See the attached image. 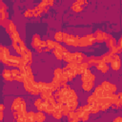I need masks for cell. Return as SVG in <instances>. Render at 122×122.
<instances>
[{
  "instance_id": "obj_1",
  "label": "cell",
  "mask_w": 122,
  "mask_h": 122,
  "mask_svg": "<svg viewBox=\"0 0 122 122\" xmlns=\"http://www.w3.org/2000/svg\"><path fill=\"white\" fill-rule=\"evenodd\" d=\"M79 36L78 35H73V34H69L67 32H64L63 36V42H65L66 45L72 46V47H78L79 45Z\"/></svg>"
},
{
  "instance_id": "obj_2",
  "label": "cell",
  "mask_w": 122,
  "mask_h": 122,
  "mask_svg": "<svg viewBox=\"0 0 122 122\" xmlns=\"http://www.w3.org/2000/svg\"><path fill=\"white\" fill-rule=\"evenodd\" d=\"M95 42L94 36L92 33H89L83 37L79 38V45L78 47H88V46H92L93 43Z\"/></svg>"
},
{
  "instance_id": "obj_3",
  "label": "cell",
  "mask_w": 122,
  "mask_h": 122,
  "mask_svg": "<svg viewBox=\"0 0 122 122\" xmlns=\"http://www.w3.org/2000/svg\"><path fill=\"white\" fill-rule=\"evenodd\" d=\"M25 63L23 61V59L21 58V56H16V55H10V57L8 58V61H7V64L8 66L10 67H14V68H18L21 64ZM26 64V63H25ZM27 65V64H26Z\"/></svg>"
},
{
  "instance_id": "obj_4",
  "label": "cell",
  "mask_w": 122,
  "mask_h": 122,
  "mask_svg": "<svg viewBox=\"0 0 122 122\" xmlns=\"http://www.w3.org/2000/svg\"><path fill=\"white\" fill-rule=\"evenodd\" d=\"M94 80H95V75L93 73H92V71H91L90 69L85 70L81 73V81L82 82H87V81L94 82Z\"/></svg>"
},
{
  "instance_id": "obj_5",
  "label": "cell",
  "mask_w": 122,
  "mask_h": 122,
  "mask_svg": "<svg viewBox=\"0 0 122 122\" xmlns=\"http://www.w3.org/2000/svg\"><path fill=\"white\" fill-rule=\"evenodd\" d=\"M67 51H68V50H67L65 47L61 46V44H60L57 48H55V49L53 50V54H54V56H55L58 60H62L64 53L67 52Z\"/></svg>"
},
{
  "instance_id": "obj_6",
  "label": "cell",
  "mask_w": 122,
  "mask_h": 122,
  "mask_svg": "<svg viewBox=\"0 0 122 122\" xmlns=\"http://www.w3.org/2000/svg\"><path fill=\"white\" fill-rule=\"evenodd\" d=\"M120 65H121V59L119 54H113V59L111 62V69H112L113 71H118L120 69Z\"/></svg>"
},
{
  "instance_id": "obj_7",
  "label": "cell",
  "mask_w": 122,
  "mask_h": 122,
  "mask_svg": "<svg viewBox=\"0 0 122 122\" xmlns=\"http://www.w3.org/2000/svg\"><path fill=\"white\" fill-rule=\"evenodd\" d=\"M100 86L103 88L104 91L110 92H112V93H114V92H116V86L113 85V84H112V83L109 82V81H103Z\"/></svg>"
},
{
  "instance_id": "obj_8",
  "label": "cell",
  "mask_w": 122,
  "mask_h": 122,
  "mask_svg": "<svg viewBox=\"0 0 122 122\" xmlns=\"http://www.w3.org/2000/svg\"><path fill=\"white\" fill-rule=\"evenodd\" d=\"M10 71H11V75H12L13 80L18 81V82H22V83H23L24 77H23L21 71H20L18 69H12V70H10Z\"/></svg>"
},
{
  "instance_id": "obj_9",
  "label": "cell",
  "mask_w": 122,
  "mask_h": 122,
  "mask_svg": "<svg viewBox=\"0 0 122 122\" xmlns=\"http://www.w3.org/2000/svg\"><path fill=\"white\" fill-rule=\"evenodd\" d=\"M21 58L23 59V61H24L27 65H30V64H31V62H32V54H31V51L28 50L23 55H21Z\"/></svg>"
},
{
  "instance_id": "obj_10",
  "label": "cell",
  "mask_w": 122,
  "mask_h": 122,
  "mask_svg": "<svg viewBox=\"0 0 122 122\" xmlns=\"http://www.w3.org/2000/svg\"><path fill=\"white\" fill-rule=\"evenodd\" d=\"M72 62L76 64H80L83 62V53L80 51L72 52Z\"/></svg>"
},
{
  "instance_id": "obj_11",
  "label": "cell",
  "mask_w": 122,
  "mask_h": 122,
  "mask_svg": "<svg viewBox=\"0 0 122 122\" xmlns=\"http://www.w3.org/2000/svg\"><path fill=\"white\" fill-rule=\"evenodd\" d=\"M22 99H23V98H21V97H16V98L12 101V103H11V107H10V109H11L12 112H17V111L19 110Z\"/></svg>"
},
{
  "instance_id": "obj_12",
  "label": "cell",
  "mask_w": 122,
  "mask_h": 122,
  "mask_svg": "<svg viewBox=\"0 0 122 122\" xmlns=\"http://www.w3.org/2000/svg\"><path fill=\"white\" fill-rule=\"evenodd\" d=\"M41 39H40V36L38 34H34L32 36V40H31V47L34 48L35 50L37 48H40V45H41Z\"/></svg>"
},
{
  "instance_id": "obj_13",
  "label": "cell",
  "mask_w": 122,
  "mask_h": 122,
  "mask_svg": "<svg viewBox=\"0 0 122 122\" xmlns=\"http://www.w3.org/2000/svg\"><path fill=\"white\" fill-rule=\"evenodd\" d=\"M54 111V105L48 103L47 101H44V107H43V112H46L47 114H51L52 112Z\"/></svg>"
},
{
  "instance_id": "obj_14",
  "label": "cell",
  "mask_w": 122,
  "mask_h": 122,
  "mask_svg": "<svg viewBox=\"0 0 122 122\" xmlns=\"http://www.w3.org/2000/svg\"><path fill=\"white\" fill-rule=\"evenodd\" d=\"M105 33H106V32L97 30L93 33V36H94L95 41H97V42H99V43L103 42V41H104V38H105Z\"/></svg>"
},
{
  "instance_id": "obj_15",
  "label": "cell",
  "mask_w": 122,
  "mask_h": 122,
  "mask_svg": "<svg viewBox=\"0 0 122 122\" xmlns=\"http://www.w3.org/2000/svg\"><path fill=\"white\" fill-rule=\"evenodd\" d=\"M100 58H101V61H102L103 63L108 64V63H111L112 60L113 59V54H112V53H110V52H106V53H104Z\"/></svg>"
},
{
  "instance_id": "obj_16",
  "label": "cell",
  "mask_w": 122,
  "mask_h": 122,
  "mask_svg": "<svg viewBox=\"0 0 122 122\" xmlns=\"http://www.w3.org/2000/svg\"><path fill=\"white\" fill-rule=\"evenodd\" d=\"M2 76H3V78H4L6 81H9V82H11V81L13 80L12 75H11V71H10V70H9V69H5V70L2 71Z\"/></svg>"
},
{
  "instance_id": "obj_17",
  "label": "cell",
  "mask_w": 122,
  "mask_h": 122,
  "mask_svg": "<svg viewBox=\"0 0 122 122\" xmlns=\"http://www.w3.org/2000/svg\"><path fill=\"white\" fill-rule=\"evenodd\" d=\"M103 92H104L103 88H102L101 86H97V87L94 89V91H93V92H92V94L96 99H98V98L103 97Z\"/></svg>"
},
{
  "instance_id": "obj_18",
  "label": "cell",
  "mask_w": 122,
  "mask_h": 122,
  "mask_svg": "<svg viewBox=\"0 0 122 122\" xmlns=\"http://www.w3.org/2000/svg\"><path fill=\"white\" fill-rule=\"evenodd\" d=\"M95 67H96V69H97L98 71H101V72H103V73L107 72V71L110 70V67L108 66V64H105V63H103L102 61H101V62H99Z\"/></svg>"
},
{
  "instance_id": "obj_19",
  "label": "cell",
  "mask_w": 122,
  "mask_h": 122,
  "mask_svg": "<svg viewBox=\"0 0 122 122\" xmlns=\"http://www.w3.org/2000/svg\"><path fill=\"white\" fill-rule=\"evenodd\" d=\"M88 64L89 66H96L99 62H101V58L100 57H96V56H91L88 59Z\"/></svg>"
},
{
  "instance_id": "obj_20",
  "label": "cell",
  "mask_w": 122,
  "mask_h": 122,
  "mask_svg": "<svg viewBox=\"0 0 122 122\" xmlns=\"http://www.w3.org/2000/svg\"><path fill=\"white\" fill-rule=\"evenodd\" d=\"M34 83H35V81H33V82H31V81H23V85H24V89L28 92H31V90L33 89V87H34Z\"/></svg>"
},
{
  "instance_id": "obj_21",
  "label": "cell",
  "mask_w": 122,
  "mask_h": 122,
  "mask_svg": "<svg viewBox=\"0 0 122 122\" xmlns=\"http://www.w3.org/2000/svg\"><path fill=\"white\" fill-rule=\"evenodd\" d=\"M46 42H47V48L51 51V50H54L55 48H57L59 45H60V43H57V42H55V41H53V40H51V39H48V40H46Z\"/></svg>"
},
{
  "instance_id": "obj_22",
  "label": "cell",
  "mask_w": 122,
  "mask_h": 122,
  "mask_svg": "<svg viewBox=\"0 0 122 122\" xmlns=\"http://www.w3.org/2000/svg\"><path fill=\"white\" fill-rule=\"evenodd\" d=\"M34 107L37 109V112H43V107H44V101L41 98H37L34 101Z\"/></svg>"
},
{
  "instance_id": "obj_23",
  "label": "cell",
  "mask_w": 122,
  "mask_h": 122,
  "mask_svg": "<svg viewBox=\"0 0 122 122\" xmlns=\"http://www.w3.org/2000/svg\"><path fill=\"white\" fill-rule=\"evenodd\" d=\"M45 119H46V115L44 114L43 112H35V117H34V121L35 122H44Z\"/></svg>"
},
{
  "instance_id": "obj_24",
  "label": "cell",
  "mask_w": 122,
  "mask_h": 122,
  "mask_svg": "<svg viewBox=\"0 0 122 122\" xmlns=\"http://www.w3.org/2000/svg\"><path fill=\"white\" fill-rule=\"evenodd\" d=\"M6 30H7V32H8L10 35L11 33L15 32V31H16V26H15V24H14L12 21L10 20V23H9L8 27L6 28Z\"/></svg>"
},
{
  "instance_id": "obj_25",
  "label": "cell",
  "mask_w": 122,
  "mask_h": 122,
  "mask_svg": "<svg viewBox=\"0 0 122 122\" xmlns=\"http://www.w3.org/2000/svg\"><path fill=\"white\" fill-rule=\"evenodd\" d=\"M67 98H68V100H67V102H71V101H76L77 100V94H76V92L73 91V90H70V92H69V94H68V96H67ZM67 104V103H66Z\"/></svg>"
},
{
  "instance_id": "obj_26",
  "label": "cell",
  "mask_w": 122,
  "mask_h": 122,
  "mask_svg": "<svg viewBox=\"0 0 122 122\" xmlns=\"http://www.w3.org/2000/svg\"><path fill=\"white\" fill-rule=\"evenodd\" d=\"M93 88V82H90V81H87V82H82V89L86 92H90L92 91Z\"/></svg>"
},
{
  "instance_id": "obj_27",
  "label": "cell",
  "mask_w": 122,
  "mask_h": 122,
  "mask_svg": "<svg viewBox=\"0 0 122 122\" xmlns=\"http://www.w3.org/2000/svg\"><path fill=\"white\" fill-rule=\"evenodd\" d=\"M26 117V122H35L34 121V117H35V112H27L25 114Z\"/></svg>"
},
{
  "instance_id": "obj_28",
  "label": "cell",
  "mask_w": 122,
  "mask_h": 122,
  "mask_svg": "<svg viewBox=\"0 0 122 122\" xmlns=\"http://www.w3.org/2000/svg\"><path fill=\"white\" fill-rule=\"evenodd\" d=\"M40 94H41V99L43 100V101H47L48 99H49V97L51 96V95H52V92L51 91H42L41 92H40Z\"/></svg>"
},
{
  "instance_id": "obj_29",
  "label": "cell",
  "mask_w": 122,
  "mask_h": 122,
  "mask_svg": "<svg viewBox=\"0 0 122 122\" xmlns=\"http://www.w3.org/2000/svg\"><path fill=\"white\" fill-rule=\"evenodd\" d=\"M18 46H19V54H20V55H23V54L28 51L25 42H23L22 40H20V41L18 42Z\"/></svg>"
},
{
  "instance_id": "obj_30",
  "label": "cell",
  "mask_w": 122,
  "mask_h": 122,
  "mask_svg": "<svg viewBox=\"0 0 122 122\" xmlns=\"http://www.w3.org/2000/svg\"><path fill=\"white\" fill-rule=\"evenodd\" d=\"M63 36H64V32H62V31H56L54 33V36H53L54 41L57 42V43L62 42L63 41Z\"/></svg>"
},
{
  "instance_id": "obj_31",
  "label": "cell",
  "mask_w": 122,
  "mask_h": 122,
  "mask_svg": "<svg viewBox=\"0 0 122 122\" xmlns=\"http://www.w3.org/2000/svg\"><path fill=\"white\" fill-rule=\"evenodd\" d=\"M63 60L67 63L72 62V52H70L69 51L67 52H65L64 55H63Z\"/></svg>"
},
{
  "instance_id": "obj_32",
  "label": "cell",
  "mask_w": 122,
  "mask_h": 122,
  "mask_svg": "<svg viewBox=\"0 0 122 122\" xmlns=\"http://www.w3.org/2000/svg\"><path fill=\"white\" fill-rule=\"evenodd\" d=\"M10 38H11V40H12V42H14V43H18L21 39H20V34H19V32L16 30L15 32H13V33H11L10 35Z\"/></svg>"
},
{
  "instance_id": "obj_33",
  "label": "cell",
  "mask_w": 122,
  "mask_h": 122,
  "mask_svg": "<svg viewBox=\"0 0 122 122\" xmlns=\"http://www.w3.org/2000/svg\"><path fill=\"white\" fill-rule=\"evenodd\" d=\"M106 44H107V47H108L109 49H111V48L116 46V42H115V39H114L113 37H111V38H109L108 40H106Z\"/></svg>"
},
{
  "instance_id": "obj_34",
  "label": "cell",
  "mask_w": 122,
  "mask_h": 122,
  "mask_svg": "<svg viewBox=\"0 0 122 122\" xmlns=\"http://www.w3.org/2000/svg\"><path fill=\"white\" fill-rule=\"evenodd\" d=\"M66 105L70 108V111H75L76 107L78 105V102H77V100L76 101H71V102H67Z\"/></svg>"
},
{
  "instance_id": "obj_35",
  "label": "cell",
  "mask_w": 122,
  "mask_h": 122,
  "mask_svg": "<svg viewBox=\"0 0 122 122\" xmlns=\"http://www.w3.org/2000/svg\"><path fill=\"white\" fill-rule=\"evenodd\" d=\"M90 108H91V112H90L91 113H96V112H99V107H98V104L96 102L91 104L90 105Z\"/></svg>"
},
{
  "instance_id": "obj_36",
  "label": "cell",
  "mask_w": 122,
  "mask_h": 122,
  "mask_svg": "<svg viewBox=\"0 0 122 122\" xmlns=\"http://www.w3.org/2000/svg\"><path fill=\"white\" fill-rule=\"evenodd\" d=\"M71 9L73 11H75V12H80V11H82V10H83V7H81L80 5L76 4L75 2H74L72 5H71Z\"/></svg>"
},
{
  "instance_id": "obj_37",
  "label": "cell",
  "mask_w": 122,
  "mask_h": 122,
  "mask_svg": "<svg viewBox=\"0 0 122 122\" xmlns=\"http://www.w3.org/2000/svg\"><path fill=\"white\" fill-rule=\"evenodd\" d=\"M62 74H63V70L61 69V68H56L54 71H53V75H54V77H57V78H61V76H62Z\"/></svg>"
},
{
  "instance_id": "obj_38",
  "label": "cell",
  "mask_w": 122,
  "mask_h": 122,
  "mask_svg": "<svg viewBox=\"0 0 122 122\" xmlns=\"http://www.w3.org/2000/svg\"><path fill=\"white\" fill-rule=\"evenodd\" d=\"M51 115H52V117H53V118H55V119H57V120L61 119V117L63 116V115H62V113H61V112H60V111H56V110H54V111L52 112Z\"/></svg>"
},
{
  "instance_id": "obj_39",
  "label": "cell",
  "mask_w": 122,
  "mask_h": 122,
  "mask_svg": "<svg viewBox=\"0 0 122 122\" xmlns=\"http://www.w3.org/2000/svg\"><path fill=\"white\" fill-rule=\"evenodd\" d=\"M69 112H70V108H69L66 104H64V106H63V108H62V111H61L62 115H68Z\"/></svg>"
},
{
  "instance_id": "obj_40",
  "label": "cell",
  "mask_w": 122,
  "mask_h": 122,
  "mask_svg": "<svg viewBox=\"0 0 122 122\" xmlns=\"http://www.w3.org/2000/svg\"><path fill=\"white\" fill-rule=\"evenodd\" d=\"M9 13L7 12V10H0V20H5L8 19Z\"/></svg>"
},
{
  "instance_id": "obj_41",
  "label": "cell",
  "mask_w": 122,
  "mask_h": 122,
  "mask_svg": "<svg viewBox=\"0 0 122 122\" xmlns=\"http://www.w3.org/2000/svg\"><path fill=\"white\" fill-rule=\"evenodd\" d=\"M120 50H118V48L116 47V46H114V47H112V48H111L110 49V53H112V54H118V53H120Z\"/></svg>"
},
{
  "instance_id": "obj_42",
  "label": "cell",
  "mask_w": 122,
  "mask_h": 122,
  "mask_svg": "<svg viewBox=\"0 0 122 122\" xmlns=\"http://www.w3.org/2000/svg\"><path fill=\"white\" fill-rule=\"evenodd\" d=\"M24 16H25V17H31V16H33V10H30V9H28V10L24 12Z\"/></svg>"
},
{
  "instance_id": "obj_43",
  "label": "cell",
  "mask_w": 122,
  "mask_h": 122,
  "mask_svg": "<svg viewBox=\"0 0 122 122\" xmlns=\"http://www.w3.org/2000/svg\"><path fill=\"white\" fill-rule=\"evenodd\" d=\"M87 102H88V105H91V104H92V103H94V102H96V98L92 94V95H90L89 97H88V99H87Z\"/></svg>"
},
{
  "instance_id": "obj_44",
  "label": "cell",
  "mask_w": 122,
  "mask_h": 122,
  "mask_svg": "<svg viewBox=\"0 0 122 122\" xmlns=\"http://www.w3.org/2000/svg\"><path fill=\"white\" fill-rule=\"evenodd\" d=\"M32 10H33V16H35V17L39 16V15L41 14V12H42V10H41L40 9H38V7H35Z\"/></svg>"
},
{
  "instance_id": "obj_45",
  "label": "cell",
  "mask_w": 122,
  "mask_h": 122,
  "mask_svg": "<svg viewBox=\"0 0 122 122\" xmlns=\"http://www.w3.org/2000/svg\"><path fill=\"white\" fill-rule=\"evenodd\" d=\"M89 117H90V113H85V114H83L82 117L80 118V121H81V122H87L88 119H89Z\"/></svg>"
},
{
  "instance_id": "obj_46",
  "label": "cell",
  "mask_w": 122,
  "mask_h": 122,
  "mask_svg": "<svg viewBox=\"0 0 122 122\" xmlns=\"http://www.w3.org/2000/svg\"><path fill=\"white\" fill-rule=\"evenodd\" d=\"M9 23H10V20H8V19L0 20V25H1V26H3V27H5V28H7V27H8Z\"/></svg>"
},
{
  "instance_id": "obj_47",
  "label": "cell",
  "mask_w": 122,
  "mask_h": 122,
  "mask_svg": "<svg viewBox=\"0 0 122 122\" xmlns=\"http://www.w3.org/2000/svg\"><path fill=\"white\" fill-rule=\"evenodd\" d=\"M15 122H26V117H25V115H18Z\"/></svg>"
},
{
  "instance_id": "obj_48",
  "label": "cell",
  "mask_w": 122,
  "mask_h": 122,
  "mask_svg": "<svg viewBox=\"0 0 122 122\" xmlns=\"http://www.w3.org/2000/svg\"><path fill=\"white\" fill-rule=\"evenodd\" d=\"M47 102H48V103H50V104H52V105H54V104L56 103L55 98L53 97V95H51V96L49 97V99L47 100Z\"/></svg>"
},
{
  "instance_id": "obj_49",
  "label": "cell",
  "mask_w": 122,
  "mask_h": 122,
  "mask_svg": "<svg viewBox=\"0 0 122 122\" xmlns=\"http://www.w3.org/2000/svg\"><path fill=\"white\" fill-rule=\"evenodd\" d=\"M12 48L15 50V51H16V53H19V46H18V43H14V42H12Z\"/></svg>"
},
{
  "instance_id": "obj_50",
  "label": "cell",
  "mask_w": 122,
  "mask_h": 122,
  "mask_svg": "<svg viewBox=\"0 0 122 122\" xmlns=\"http://www.w3.org/2000/svg\"><path fill=\"white\" fill-rule=\"evenodd\" d=\"M40 48H41V49H45V48H47V42H46V40H42V41H41Z\"/></svg>"
},
{
  "instance_id": "obj_51",
  "label": "cell",
  "mask_w": 122,
  "mask_h": 122,
  "mask_svg": "<svg viewBox=\"0 0 122 122\" xmlns=\"http://www.w3.org/2000/svg\"><path fill=\"white\" fill-rule=\"evenodd\" d=\"M112 122H122V118H121L120 116H117V117H115V118L113 119Z\"/></svg>"
},
{
  "instance_id": "obj_52",
  "label": "cell",
  "mask_w": 122,
  "mask_h": 122,
  "mask_svg": "<svg viewBox=\"0 0 122 122\" xmlns=\"http://www.w3.org/2000/svg\"><path fill=\"white\" fill-rule=\"evenodd\" d=\"M12 115H13V117L16 119L17 116H18V112H12Z\"/></svg>"
},
{
  "instance_id": "obj_53",
  "label": "cell",
  "mask_w": 122,
  "mask_h": 122,
  "mask_svg": "<svg viewBox=\"0 0 122 122\" xmlns=\"http://www.w3.org/2000/svg\"><path fill=\"white\" fill-rule=\"evenodd\" d=\"M4 118V114H3V112H0V122L3 120Z\"/></svg>"
},
{
  "instance_id": "obj_54",
  "label": "cell",
  "mask_w": 122,
  "mask_h": 122,
  "mask_svg": "<svg viewBox=\"0 0 122 122\" xmlns=\"http://www.w3.org/2000/svg\"><path fill=\"white\" fill-rule=\"evenodd\" d=\"M4 109H5L4 105H3V104H0V112H3V111H4Z\"/></svg>"
},
{
  "instance_id": "obj_55",
  "label": "cell",
  "mask_w": 122,
  "mask_h": 122,
  "mask_svg": "<svg viewBox=\"0 0 122 122\" xmlns=\"http://www.w3.org/2000/svg\"><path fill=\"white\" fill-rule=\"evenodd\" d=\"M36 51H37V52H42V51H43V49H41V48H37V49H36Z\"/></svg>"
},
{
  "instance_id": "obj_56",
  "label": "cell",
  "mask_w": 122,
  "mask_h": 122,
  "mask_svg": "<svg viewBox=\"0 0 122 122\" xmlns=\"http://www.w3.org/2000/svg\"><path fill=\"white\" fill-rule=\"evenodd\" d=\"M43 51H46L47 52V51H50V50L48 48H45V49H43Z\"/></svg>"
},
{
  "instance_id": "obj_57",
  "label": "cell",
  "mask_w": 122,
  "mask_h": 122,
  "mask_svg": "<svg viewBox=\"0 0 122 122\" xmlns=\"http://www.w3.org/2000/svg\"><path fill=\"white\" fill-rule=\"evenodd\" d=\"M69 122H78L76 119H73V120H71V121H69Z\"/></svg>"
},
{
  "instance_id": "obj_58",
  "label": "cell",
  "mask_w": 122,
  "mask_h": 122,
  "mask_svg": "<svg viewBox=\"0 0 122 122\" xmlns=\"http://www.w3.org/2000/svg\"><path fill=\"white\" fill-rule=\"evenodd\" d=\"M1 4H2V1H0V5H1Z\"/></svg>"
}]
</instances>
